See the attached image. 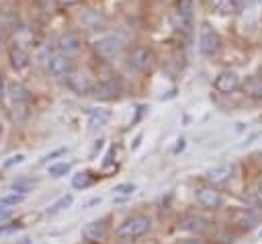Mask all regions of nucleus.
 Masks as SVG:
<instances>
[{"mask_svg": "<svg viewBox=\"0 0 262 244\" xmlns=\"http://www.w3.org/2000/svg\"><path fill=\"white\" fill-rule=\"evenodd\" d=\"M68 86H70L72 92H76L80 96H86L94 90L96 80H94V74L88 68H74L68 76Z\"/></svg>", "mask_w": 262, "mask_h": 244, "instance_id": "1", "label": "nucleus"}, {"mask_svg": "<svg viewBox=\"0 0 262 244\" xmlns=\"http://www.w3.org/2000/svg\"><path fill=\"white\" fill-rule=\"evenodd\" d=\"M221 47V37L217 33V29L211 23H201L199 27V51L207 57H213Z\"/></svg>", "mask_w": 262, "mask_h": 244, "instance_id": "2", "label": "nucleus"}, {"mask_svg": "<svg viewBox=\"0 0 262 244\" xmlns=\"http://www.w3.org/2000/svg\"><path fill=\"white\" fill-rule=\"evenodd\" d=\"M92 49L96 51L98 57H102V59H113V57H117V55L121 53V49H123V39H121L119 35H115V33H106V35H100L98 39H94Z\"/></svg>", "mask_w": 262, "mask_h": 244, "instance_id": "3", "label": "nucleus"}, {"mask_svg": "<svg viewBox=\"0 0 262 244\" xmlns=\"http://www.w3.org/2000/svg\"><path fill=\"white\" fill-rule=\"evenodd\" d=\"M127 64L135 70V72H149L156 64V53L151 51V47L145 45H135L129 55H127Z\"/></svg>", "mask_w": 262, "mask_h": 244, "instance_id": "4", "label": "nucleus"}, {"mask_svg": "<svg viewBox=\"0 0 262 244\" xmlns=\"http://www.w3.org/2000/svg\"><path fill=\"white\" fill-rule=\"evenodd\" d=\"M149 226H151L149 217H145V215H133V217H127L117 228V236L119 238H139V236H143L149 230Z\"/></svg>", "mask_w": 262, "mask_h": 244, "instance_id": "5", "label": "nucleus"}, {"mask_svg": "<svg viewBox=\"0 0 262 244\" xmlns=\"http://www.w3.org/2000/svg\"><path fill=\"white\" fill-rule=\"evenodd\" d=\"M47 70H49V74H51L53 80H57V82L68 80L70 72L74 70V66H72V57L66 55V53H57V55H53V57L49 59Z\"/></svg>", "mask_w": 262, "mask_h": 244, "instance_id": "6", "label": "nucleus"}, {"mask_svg": "<svg viewBox=\"0 0 262 244\" xmlns=\"http://www.w3.org/2000/svg\"><path fill=\"white\" fill-rule=\"evenodd\" d=\"M106 234H108V221H106V217L92 219V221H88L82 228V238L88 240V242H100V240L106 238Z\"/></svg>", "mask_w": 262, "mask_h": 244, "instance_id": "7", "label": "nucleus"}, {"mask_svg": "<svg viewBox=\"0 0 262 244\" xmlns=\"http://www.w3.org/2000/svg\"><path fill=\"white\" fill-rule=\"evenodd\" d=\"M8 59H10V66L16 72L29 68V64H31V55H29L27 47L23 43H18V41H14V43L8 45Z\"/></svg>", "mask_w": 262, "mask_h": 244, "instance_id": "8", "label": "nucleus"}, {"mask_svg": "<svg viewBox=\"0 0 262 244\" xmlns=\"http://www.w3.org/2000/svg\"><path fill=\"white\" fill-rule=\"evenodd\" d=\"M239 76L233 72V70H223L217 78H215V90L221 92V94H229L233 90L239 88Z\"/></svg>", "mask_w": 262, "mask_h": 244, "instance_id": "9", "label": "nucleus"}, {"mask_svg": "<svg viewBox=\"0 0 262 244\" xmlns=\"http://www.w3.org/2000/svg\"><path fill=\"white\" fill-rule=\"evenodd\" d=\"M196 201H199L201 207L217 209V207H221L223 197H221L219 191H215L213 187H205V189H199V191H196Z\"/></svg>", "mask_w": 262, "mask_h": 244, "instance_id": "10", "label": "nucleus"}, {"mask_svg": "<svg viewBox=\"0 0 262 244\" xmlns=\"http://www.w3.org/2000/svg\"><path fill=\"white\" fill-rule=\"evenodd\" d=\"M80 35L74 33V31H68V33H61L59 39H57V49L59 53H66V55H72L80 49Z\"/></svg>", "mask_w": 262, "mask_h": 244, "instance_id": "11", "label": "nucleus"}, {"mask_svg": "<svg viewBox=\"0 0 262 244\" xmlns=\"http://www.w3.org/2000/svg\"><path fill=\"white\" fill-rule=\"evenodd\" d=\"M6 96L12 100V105H29L31 103V92L20 82H10L6 86Z\"/></svg>", "mask_w": 262, "mask_h": 244, "instance_id": "12", "label": "nucleus"}, {"mask_svg": "<svg viewBox=\"0 0 262 244\" xmlns=\"http://www.w3.org/2000/svg\"><path fill=\"white\" fill-rule=\"evenodd\" d=\"M92 92H94L96 98H115L119 94V84L113 78H102V80L96 82Z\"/></svg>", "mask_w": 262, "mask_h": 244, "instance_id": "13", "label": "nucleus"}, {"mask_svg": "<svg viewBox=\"0 0 262 244\" xmlns=\"http://www.w3.org/2000/svg\"><path fill=\"white\" fill-rule=\"evenodd\" d=\"M233 176V164H221V166H215L207 172V178L209 182L213 185H221V182H227L229 178Z\"/></svg>", "mask_w": 262, "mask_h": 244, "instance_id": "14", "label": "nucleus"}, {"mask_svg": "<svg viewBox=\"0 0 262 244\" xmlns=\"http://www.w3.org/2000/svg\"><path fill=\"white\" fill-rule=\"evenodd\" d=\"M78 21H80V25L84 27V29H100L102 25H104V16L98 12V10H84L80 16H78Z\"/></svg>", "mask_w": 262, "mask_h": 244, "instance_id": "15", "label": "nucleus"}, {"mask_svg": "<svg viewBox=\"0 0 262 244\" xmlns=\"http://www.w3.org/2000/svg\"><path fill=\"white\" fill-rule=\"evenodd\" d=\"M239 88L244 90V94L252 96V98H262V76H248Z\"/></svg>", "mask_w": 262, "mask_h": 244, "instance_id": "16", "label": "nucleus"}, {"mask_svg": "<svg viewBox=\"0 0 262 244\" xmlns=\"http://www.w3.org/2000/svg\"><path fill=\"white\" fill-rule=\"evenodd\" d=\"M108 119H111V111H108V109L94 107V109L88 111V123H90L92 127H102V125L108 123Z\"/></svg>", "mask_w": 262, "mask_h": 244, "instance_id": "17", "label": "nucleus"}, {"mask_svg": "<svg viewBox=\"0 0 262 244\" xmlns=\"http://www.w3.org/2000/svg\"><path fill=\"white\" fill-rule=\"evenodd\" d=\"M182 228L188 230V232H196V234H203L209 230V221L201 215H188L184 221H182Z\"/></svg>", "mask_w": 262, "mask_h": 244, "instance_id": "18", "label": "nucleus"}, {"mask_svg": "<svg viewBox=\"0 0 262 244\" xmlns=\"http://www.w3.org/2000/svg\"><path fill=\"white\" fill-rule=\"evenodd\" d=\"M235 221L239 223V228H244V230H250V228H254L256 226V221H258V217H256V213L254 211H250V209H242V211H237L235 213Z\"/></svg>", "mask_w": 262, "mask_h": 244, "instance_id": "19", "label": "nucleus"}, {"mask_svg": "<svg viewBox=\"0 0 262 244\" xmlns=\"http://www.w3.org/2000/svg\"><path fill=\"white\" fill-rule=\"evenodd\" d=\"M244 203H246V209L260 213L262 211V195H260V191H250L248 195H244Z\"/></svg>", "mask_w": 262, "mask_h": 244, "instance_id": "20", "label": "nucleus"}, {"mask_svg": "<svg viewBox=\"0 0 262 244\" xmlns=\"http://www.w3.org/2000/svg\"><path fill=\"white\" fill-rule=\"evenodd\" d=\"M172 21H174V27H176L178 31H182V33H190V31H192V16L182 14V12L176 10V14H174Z\"/></svg>", "mask_w": 262, "mask_h": 244, "instance_id": "21", "label": "nucleus"}, {"mask_svg": "<svg viewBox=\"0 0 262 244\" xmlns=\"http://www.w3.org/2000/svg\"><path fill=\"white\" fill-rule=\"evenodd\" d=\"M209 8L213 10H219V12H235L237 6H235V0H207Z\"/></svg>", "mask_w": 262, "mask_h": 244, "instance_id": "22", "label": "nucleus"}, {"mask_svg": "<svg viewBox=\"0 0 262 244\" xmlns=\"http://www.w3.org/2000/svg\"><path fill=\"white\" fill-rule=\"evenodd\" d=\"M72 201H74V197H72V195H63V197H59L51 207H47V215H55V213H59V211L68 209V207L72 205Z\"/></svg>", "mask_w": 262, "mask_h": 244, "instance_id": "23", "label": "nucleus"}, {"mask_svg": "<svg viewBox=\"0 0 262 244\" xmlns=\"http://www.w3.org/2000/svg\"><path fill=\"white\" fill-rule=\"evenodd\" d=\"M70 162H55V164H51L49 168H47V172H49V176L51 178H61L63 174H68L70 172Z\"/></svg>", "mask_w": 262, "mask_h": 244, "instance_id": "24", "label": "nucleus"}, {"mask_svg": "<svg viewBox=\"0 0 262 244\" xmlns=\"http://www.w3.org/2000/svg\"><path fill=\"white\" fill-rule=\"evenodd\" d=\"M90 185H92V176H90V172H80V174H76V176L72 178V187L78 189V191L88 189Z\"/></svg>", "mask_w": 262, "mask_h": 244, "instance_id": "25", "label": "nucleus"}, {"mask_svg": "<svg viewBox=\"0 0 262 244\" xmlns=\"http://www.w3.org/2000/svg\"><path fill=\"white\" fill-rule=\"evenodd\" d=\"M23 201H25V195L23 193H16V191L6 193V195L0 197V205H6V207H14V205H18Z\"/></svg>", "mask_w": 262, "mask_h": 244, "instance_id": "26", "label": "nucleus"}, {"mask_svg": "<svg viewBox=\"0 0 262 244\" xmlns=\"http://www.w3.org/2000/svg\"><path fill=\"white\" fill-rule=\"evenodd\" d=\"M29 105H12V119L14 121H25L29 115Z\"/></svg>", "mask_w": 262, "mask_h": 244, "instance_id": "27", "label": "nucleus"}, {"mask_svg": "<svg viewBox=\"0 0 262 244\" xmlns=\"http://www.w3.org/2000/svg\"><path fill=\"white\" fill-rule=\"evenodd\" d=\"M31 187H33V185H31L29 180H25V178H18V180H14V182L10 185V189H12V191L23 193V195H27V193L31 191Z\"/></svg>", "mask_w": 262, "mask_h": 244, "instance_id": "28", "label": "nucleus"}, {"mask_svg": "<svg viewBox=\"0 0 262 244\" xmlns=\"http://www.w3.org/2000/svg\"><path fill=\"white\" fill-rule=\"evenodd\" d=\"M113 191H115V195H131V193L135 191V187H133L131 182H121V185H117Z\"/></svg>", "mask_w": 262, "mask_h": 244, "instance_id": "29", "label": "nucleus"}, {"mask_svg": "<svg viewBox=\"0 0 262 244\" xmlns=\"http://www.w3.org/2000/svg\"><path fill=\"white\" fill-rule=\"evenodd\" d=\"M192 2L194 0H178V12L192 16Z\"/></svg>", "mask_w": 262, "mask_h": 244, "instance_id": "30", "label": "nucleus"}, {"mask_svg": "<svg viewBox=\"0 0 262 244\" xmlns=\"http://www.w3.org/2000/svg\"><path fill=\"white\" fill-rule=\"evenodd\" d=\"M25 160V154H16V156H10L8 160H4V168H10L14 164H20Z\"/></svg>", "mask_w": 262, "mask_h": 244, "instance_id": "31", "label": "nucleus"}, {"mask_svg": "<svg viewBox=\"0 0 262 244\" xmlns=\"http://www.w3.org/2000/svg\"><path fill=\"white\" fill-rule=\"evenodd\" d=\"M8 217H12V207L0 205V223H2V221H6Z\"/></svg>", "mask_w": 262, "mask_h": 244, "instance_id": "32", "label": "nucleus"}, {"mask_svg": "<svg viewBox=\"0 0 262 244\" xmlns=\"http://www.w3.org/2000/svg\"><path fill=\"white\" fill-rule=\"evenodd\" d=\"M39 6H41L43 12H51V8H53V0H39Z\"/></svg>", "mask_w": 262, "mask_h": 244, "instance_id": "33", "label": "nucleus"}, {"mask_svg": "<svg viewBox=\"0 0 262 244\" xmlns=\"http://www.w3.org/2000/svg\"><path fill=\"white\" fill-rule=\"evenodd\" d=\"M20 226L18 223H12V226H6V228H0V234H10V232H16Z\"/></svg>", "mask_w": 262, "mask_h": 244, "instance_id": "34", "label": "nucleus"}, {"mask_svg": "<svg viewBox=\"0 0 262 244\" xmlns=\"http://www.w3.org/2000/svg\"><path fill=\"white\" fill-rule=\"evenodd\" d=\"M6 98V84H4V78H2V74H0V103Z\"/></svg>", "mask_w": 262, "mask_h": 244, "instance_id": "35", "label": "nucleus"}, {"mask_svg": "<svg viewBox=\"0 0 262 244\" xmlns=\"http://www.w3.org/2000/svg\"><path fill=\"white\" fill-rule=\"evenodd\" d=\"M59 4H63V6H72V4H78V2H82V0H57Z\"/></svg>", "mask_w": 262, "mask_h": 244, "instance_id": "36", "label": "nucleus"}, {"mask_svg": "<svg viewBox=\"0 0 262 244\" xmlns=\"http://www.w3.org/2000/svg\"><path fill=\"white\" fill-rule=\"evenodd\" d=\"M2 39H4V23L0 21V43H2Z\"/></svg>", "mask_w": 262, "mask_h": 244, "instance_id": "37", "label": "nucleus"}, {"mask_svg": "<svg viewBox=\"0 0 262 244\" xmlns=\"http://www.w3.org/2000/svg\"><path fill=\"white\" fill-rule=\"evenodd\" d=\"M184 244H203V242H201V240H186Z\"/></svg>", "mask_w": 262, "mask_h": 244, "instance_id": "38", "label": "nucleus"}, {"mask_svg": "<svg viewBox=\"0 0 262 244\" xmlns=\"http://www.w3.org/2000/svg\"><path fill=\"white\" fill-rule=\"evenodd\" d=\"M258 191H260V195H262V182H260V187H258Z\"/></svg>", "mask_w": 262, "mask_h": 244, "instance_id": "39", "label": "nucleus"}]
</instances>
